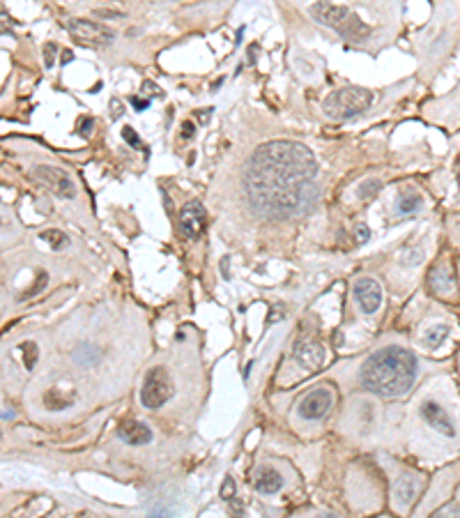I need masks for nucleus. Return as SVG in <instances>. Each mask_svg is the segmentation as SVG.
Masks as SVG:
<instances>
[{
	"label": "nucleus",
	"mask_w": 460,
	"mask_h": 518,
	"mask_svg": "<svg viewBox=\"0 0 460 518\" xmlns=\"http://www.w3.org/2000/svg\"><path fill=\"white\" fill-rule=\"evenodd\" d=\"M42 240L47 242L51 249H56V252H60V249H65L69 245V237L62 233V230H56V228H49V230H44L42 233Z\"/></svg>",
	"instance_id": "6ab92c4d"
},
{
	"label": "nucleus",
	"mask_w": 460,
	"mask_h": 518,
	"mask_svg": "<svg viewBox=\"0 0 460 518\" xmlns=\"http://www.w3.org/2000/svg\"><path fill=\"white\" fill-rule=\"evenodd\" d=\"M456 180H458V184H460V162H458V168H456Z\"/></svg>",
	"instance_id": "c9c22d12"
},
{
	"label": "nucleus",
	"mask_w": 460,
	"mask_h": 518,
	"mask_svg": "<svg viewBox=\"0 0 460 518\" xmlns=\"http://www.w3.org/2000/svg\"><path fill=\"white\" fill-rule=\"evenodd\" d=\"M111 109H113V118H120V115L124 113L122 104H118V100H113V102H111Z\"/></svg>",
	"instance_id": "7c9ffc66"
},
{
	"label": "nucleus",
	"mask_w": 460,
	"mask_h": 518,
	"mask_svg": "<svg viewBox=\"0 0 460 518\" xmlns=\"http://www.w3.org/2000/svg\"><path fill=\"white\" fill-rule=\"evenodd\" d=\"M33 175L42 187H47L49 192H53L60 199H74L76 196V184L74 180L62 171V168L56 166H35Z\"/></svg>",
	"instance_id": "0eeeda50"
},
{
	"label": "nucleus",
	"mask_w": 460,
	"mask_h": 518,
	"mask_svg": "<svg viewBox=\"0 0 460 518\" xmlns=\"http://www.w3.org/2000/svg\"><path fill=\"white\" fill-rule=\"evenodd\" d=\"M71 60V51H65V56H62V62H69Z\"/></svg>",
	"instance_id": "f704fd0d"
},
{
	"label": "nucleus",
	"mask_w": 460,
	"mask_h": 518,
	"mask_svg": "<svg viewBox=\"0 0 460 518\" xmlns=\"http://www.w3.org/2000/svg\"><path fill=\"white\" fill-rule=\"evenodd\" d=\"M283 316L281 314H278V309H274V316H269L267 318V325H272V323H276V320H281Z\"/></svg>",
	"instance_id": "72a5a7b5"
},
{
	"label": "nucleus",
	"mask_w": 460,
	"mask_h": 518,
	"mask_svg": "<svg viewBox=\"0 0 460 518\" xmlns=\"http://www.w3.org/2000/svg\"><path fill=\"white\" fill-rule=\"evenodd\" d=\"M71 401H74V396H65L58 387H53L49 389L47 394H44V406H47L49 410H65L71 406Z\"/></svg>",
	"instance_id": "f3484780"
},
{
	"label": "nucleus",
	"mask_w": 460,
	"mask_h": 518,
	"mask_svg": "<svg viewBox=\"0 0 460 518\" xmlns=\"http://www.w3.org/2000/svg\"><path fill=\"white\" fill-rule=\"evenodd\" d=\"M10 25H12L10 16H7V12L3 10V7H0V33H5L7 28H10Z\"/></svg>",
	"instance_id": "c756f323"
},
{
	"label": "nucleus",
	"mask_w": 460,
	"mask_h": 518,
	"mask_svg": "<svg viewBox=\"0 0 460 518\" xmlns=\"http://www.w3.org/2000/svg\"><path fill=\"white\" fill-rule=\"evenodd\" d=\"M232 495H235V479L232 477H225L223 479V486H221V498L228 502V500H232Z\"/></svg>",
	"instance_id": "b1692460"
},
{
	"label": "nucleus",
	"mask_w": 460,
	"mask_h": 518,
	"mask_svg": "<svg viewBox=\"0 0 460 518\" xmlns=\"http://www.w3.org/2000/svg\"><path fill=\"white\" fill-rule=\"evenodd\" d=\"M293 360L300 369L315 373L324 364V360H327V353H324L322 343H318V341H302V343H297L295 353H293Z\"/></svg>",
	"instance_id": "9b49d317"
},
{
	"label": "nucleus",
	"mask_w": 460,
	"mask_h": 518,
	"mask_svg": "<svg viewBox=\"0 0 460 518\" xmlns=\"http://www.w3.org/2000/svg\"><path fill=\"white\" fill-rule=\"evenodd\" d=\"M318 162L313 153L295 141H272L249 159L244 192L251 210L267 219H290L309 212L320 199Z\"/></svg>",
	"instance_id": "f257e3e1"
},
{
	"label": "nucleus",
	"mask_w": 460,
	"mask_h": 518,
	"mask_svg": "<svg viewBox=\"0 0 460 518\" xmlns=\"http://www.w3.org/2000/svg\"><path fill=\"white\" fill-rule=\"evenodd\" d=\"M421 417H423V422L430 424L437 433L447 435V437L456 435L454 419H451L447 410L442 408L440 404H435V401H423V404H421Z\"/></svg>",
	"instance_id": "f8f14e48"
},
{
	"label": "nucleus",
	"mask_w": 460,
	"mask_h": 518,
	"mask_svg": "<svg viewBox=\"0 0 460 518\" xmlns=\"http://www.w3.org/2000/svg\"><path fill=\"white\" fill-rule=\"evenodd\" d=\"M309 14L313 21L327 25L334 33H338L343 40L364 44L371 40L373 28L368 25L362 16L355 10H350L346 3H336V0H313L309 5Z\"/></svg>",
	"instance_id": "7ed1b4c3"
},
{
	"label": "nucleus",
	"mask_w": 460,
	"mask_h": 518,
	"mask_svg": "<svg viewBox=\"0 0 460 518\" xmlns=\"http://www.w3.org/2000/svg\"><path fill=\"white\" fill-rule=\"evenodd\" d=\"M74 360L78 362V364H83V366H93V364H97L99 362V351L95 346H78L76 348V353H74Z\"/></svg>",
	"instance_id": "aec40b11"
},
{
	"label": "nucleus",
	"mask_w": 460,
	"mask_h": 518,
	"mask_svg": "<svg viewBox=\"0 0 460 518\" xmlns=\"http://www.w3.org/2000/svg\"><path fill=\"white\" fill-rule=\"evenodd\" d=\"M65 28L78 44H85V47H106L115 40V33L111 28L88 19H67Z\"/></svg>",
	"instance_id": "423d86ee"
},
{
	"label": "nucleus",
	"mask_w": 460,
	"mask_h": 518,
	"mask_svg": "<svg viewBox=\"0 0 460 518\" xmlns=\"http://www.w3.org/2000/svg\"><path fill=\"white\" fill-rule=\"evenodd\" d=\"M373 104V93L366 88H341L324 97L322 111L329 120H353L368 111Z\"/></svg>",
	"instance_id": "20e7f679"
},
{
	"label": "nucleus",
	"mask_w": 460,
	"mask_h": 518,
	"mask_svg": "<svg viewBox=\"0 0 460 518\" xmlns=\"http://www.w3.org/2000/svg\"><path fill=\"white\" fill-rule=\"evenodd\" d=\"M428 283H430V288L435 290L437 295H449L451 290H454V286H456L454 283V274L447 270V265L435 267V270L430 272Z\"/></svg>",
	"instance_id": "dca6fc26"
},
{
	"label": "nucleus",
	"mask_w": 460,
	"mask_h": 518,
	"mask_svg": "<svg viewBox=\"0 0 460 518\" xmlns=\"http://www.w3.org/2000/svg\"><path fill=\"white\" fill-rule=\"evenodd\" d=\"M118 435L122 442L131 445V447H138V445H148L152 442V431L148 424L143 422H134V419H127L118 426Z\"/></svg>",
	"instance_id": "ddd939ff"
},
{
	"label": "nucleus",
	"mask_w": 460,
	"mask_h": 518,
	"mask_svg": "<svg viewBox=\"0 0 460 518\" xmlns=\"http://www.w3.org/2000/svg\"><path fill=\"white\" fill-rule=\"evenodd\" d=\"M177 226H179V233H182L187 240H198L203 235V230L207 226V214L203 210V205L201 203H187L182 210H179V221H177Z\"/></svg>",
	"instance_id": "6e6552de"
},
{
	"label": "nucleus",
	"mask_w": 460,
	"mask_h": 518,
	"mask_svg": "<svg viewBox=\"0 0 460 518\" xmlns=\"http://www.w3.org/2000/svg\"><path fill=\"white\" fill-rule=\"evenodd\" d=\"M355 300L364 314H375L382 307V286L375 279H359L355 283Z\"/></svg>",
	"instance_id": "9d476101"
},
{
	"label": "nucleus",
	"mask_w": 460,
	"mask_h": 518,
	"mask_svg": "<svg viewBox=\"0 0 460 518\" xmlns=\"http://www.w3.org/2000/svg\"><path fill=\"white\" fill-rule=\"evenodd\" d=\"M368 237H371V230H368V226L366 224H359V228H357V240H359V242H366Z\"/></svg>",
	"instance_id": "c85d7f7f"
},
{
	"label": "nucleus",
	"mask_w": 460,
	"mask_h": 518,
	"mask_svg": "<svg viewBox=\"0 0 460 518\" xmlns=\"http://www.w3.org/2000/svg\"><path fill=\"white\" fill-rule=\"evenodd\" d=\"M394 490H396V498L401 500V505L408 507L421 490V481L417 477H412V475H403L401 479H396Z\"/></svg>",
	"instance_id": "2eb2a0df"
},
{
	"label": "nucleus",
	"mask_w": 460,
	"mask_h": 518,
	"mask_svg": "<svg viewBox=\"0 0 460 518\" xmlns=\"http://www.w3.org/2000/svg\"><path fill=\"white\" fill-rule=\"evenodd\" d=\"M56 53H58V47H56V44H53V42H49L47 47H44V65H47V67H53Z\"/></svg>",
	"instance_id": "a878e982"
},
{
	"label": "nucleus",
	"mask_w": 460,
	"mask_h": 518,
	"mask_svg": "<svg viewBox=\"0 0 460 518\" xmlns=\"http://www.w3.org/2000/svg\"><path fill=\"white\" fill-rule=\"evenodd\" d=\"M143 93H146L148 97H164V93H161L159 88L155 83H150V81L143 83Z\"/></svg>",
	"instance_id": "bb28decb"
},
{
	"label": "nucleus",
	"mask_w": 460,
	"mask_h": 518,
	"mask_svg": "<svg viewBox=\"0 0 460 518\" xmlns=\"http://www.w3.org/2000/svg\"><path fill=\"white\" fill-rule=\"evenodd\" d=\"M423 199L414 192H403L401 201H399V214H414L421 210Z\"/></svg>",
	"instance_id": "a211bd4d"
},
{
	"label": "nucleus",
	"mask_w": 460,
	"mask_h": 518,
	"mask_svg": "<svg viewBox=\"0 0 460 518\" xmlns=\"http://www.w3.org/2000/svg\"><path fill=\"white\" fill-rule=\"evenodd\" d=\"M175 394V387H173V380H170L168 371L161 369V366H155V369L148 371L146 376V382H143L141 387V404L150 408V410H157L170 401Z\"/></svg>",
	"instance_id": "39448f33"
},
{
	"label": "nucleus",
	"mask_w": 460,
	"mask_h": 518,
	"mask_svg": "<svg viewBox=\"0 0 460 518\" xmlns=\"http://www.w3.org/2000/svg\"><path fill=\"white\" fill-rule=\"evenodd\" d=\"M447 334H449V327H447L444 323H440V325H435V327H430V329H428V334L423 336V346L437 348V346L447 339Z\"/></svg>",
	"instance_id": "412c9836"
},
{
	"label": "nucleus",
	"mask_w": 460,
	"mask_h": 518,
	"mask_svg": "<svg viewBox=\"0 0 460 518\" xmlns=\"http://www.w3.org/2000/svg\"><path fill=\"white\" fill-rule=\"evenodd\" d=\"M283 488V477L281 472L274 468H263L256 475V490L263 495H274Z\"/></svg>",
	"instance_id": "4468645a"
},
{
	"label": "nucleus",
	"mask_w": 460,
	"mask_h": 518,
	"mask_svg": "<svg viewBox=\"0 0 460 518\" xmlns=\"http://www.w3.org/2000/svg\"><path fill=\"white\" fill-rule=\"evenodd\" d=\"M90 127H93V118H85L81 122V134H90Z\"/></svg>",
	"instance_id": "473e14b6"
},
{
	"label": "nucleus",
	"mask_w": 460,
	"mask_h": 518,
	"mask_svg": "<svg viewBox=\"0 0 460 518\" xmlns=\"http://www.w3.org/2000/svg\"><path fill=\"white\" fill-rule=\"evenodd\" d=\"M417 357L410 351L399 346H387L364 362L359 380L373 394L394 399L408 394L417 380Z\"/></svg>",
	"instance_id": "f03ea898"
},
{
	"label": "nucleus",
	"mask_w": 460,
	"mask_h": 518,
	"mask_svg": "<svg viewBox=\"0 0 460 518\" xmlns=\"http://www.w3.org/2000/svg\"><path fill=\"white\" fill-rule=\"evenodd\" d=\"M182 129H184V131H182V136H184V139H189V136H191V134H194V129H196V127H194L191 122H184V124H182Z\"/></svg>",
	"instance_id": "2f4dec72"
},
{
	"label": "nucleus",
	"mask_w": 460,
	"mask_h": 518,
	"mask_svg": "<svg viewBox=\"0 0 460 518\" xmlns=\"http://www.w3.org/2000/svg\"><path fill=\"white\" fill-rule=\"evenodd\" d=\"M19 348H21V353H23V364H25V369L33 371V369H35V364H37V357H40L37 343H35V341H23Z\"/></svg>",
	"instance_id": "4be33fe9"
},
{
	"label": "nucleus",
	"mask_w": 460,
	"mask_h": 518,
	"mask_svg": "<svg viewBox=\"0 0 460 518\" xmlns=\"http://www.w3.org/2000/svg\"><path fill=\"white\" fill-rule=\"evenodd\" d=\"M131 104H134V109H136V111H146L150 106V100H143V97H131Z\"/></svg>",
	"instance_id": "cd10ccee"
},
{
	"label": "nucleus",
	"mask_w": 460,
	"mask_h": 518,
	"mask_svg": "<svg viewBox=\"0 0 460 518\" xmlns=\"http://www.w3.org/2000/svg\"><path fill=\"white\" fill-rule=\"evenodd\" d=\"M122 139L127 141L131 148H143V143H141V139H138V134L134 131L131 127H124V129H122Z\"/></svg>",
	"instance_id": "393cba45"
},
{
	"label": "nucleus",
	"mask_w": 460,
	"mask_h": 518,
	"mask_svg": "<svg viewBox=\"0 0 460 518\" xmlns=\"http://www.w3.org/2000/svg\"><path fill=\"white\" fill-rule=\"evenodd\" d=\"M382 189V182L380 180H366L364 184H359V199L362 201H371L373 196H377V192Z\"/></svg>",
	"instance_id": "5701e85b"
},
{
	"label": "nucleus",
	"mask_w": 460,
	"mask_h": 518,
	"mask_svg": "<svg viewBox=\"0 0 460 518\" xmlns=\"http://www.w3.org/2000/svg\"><path fill=\"white\" fill-rule=\"evenodd\" d=\"M331 392L329 389H313L309 392L302 401H300V415L304 419H311V422H315V419H322L324 415L329 413V408H331Z\"/></svg>",
	"instance_id": "1a4fd4ad"
}]
</instances>
